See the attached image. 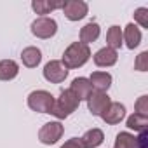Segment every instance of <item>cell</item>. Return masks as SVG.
Segmentation results:
<instances>
[{"mask_svg": "<svg viewBox=\"0 0 148 148\" xmlns=\"http://www.w3.org/2000/svg\"><path fill=\"white\" fill-rule=\"evenodd\" d=\"M63 2H49V0H33L32 2V9L40 14V18H44L45 14H51L56 9H61Z\"/></svg>", "mask_w": 148, "mask_h": 148, "instance_id": "obj_19", "label": "cell"}, {"mask_svg": "<svg viewBox=\"0 0 148 148\" xmlns=\"http://www.w3.org/2000/svg\"><path fill=\"white\" fill-rule=\"evenodd\" d=\"M30 30H32V33H33L37 38L47 40V38H52V37L58 33V23H56V19H52V18H47V16L40 18V16H38L37 19H33Z\"/></svg>", "mask_w": 148, "mask_h": 148, "instance_id": "obj_4", "label": "cell"}, {"mask_svg": "<svg viewBox=\"0 0 148 148\" xmlns=\"http://www.w3.org/2000/svg\"><path fill=\"white\" fill-rule=\"evenodd\" d=\"M122 38L125 42V47L127 49H136L139 44H141V30L134 25V23H129L124 30H122Z\"/></svg>", "mask_w": 148, "mask_h": 148, "instance_id": "obj_13", "label": "cell"}, {"mask_svg": "<svg viewBox=\"0 0 148 148\" xmlns=\"http://www.w3.org/2000/svg\"><path fill=\"white\" fill-rule=\"evenodd\" d=\"M89 82H91L94 91L108 92V89L112 87L113 77H112V73H108V71H92L91 77H89Z\"/></svg>", "mask_w": 148, "mask_h": 148, "instance_id": "obj_12", "label": "cell"}, {"mask_svg": "<svg viewBox=\"0 0 148 148\" xmlns=\"http://www.w3.org/2000/svg\"><path fill=\"white\" fill-rule=\"evenodd\" d=\"M21 61L26 68H37L42 61V51L35 45H30V47H25L21 51Z\"/></svg>", "mask_w": 148, "mask_h": 148, "instance_id": "obj_15", "label": "cell"}, {"mask_svg": "<svg viewBox=\"0 0 148 148\" xmlns=\"http://www.w3.org/2000/svg\"><path fill=\"white\" fill-rule=\"evenodd\" d=\"M64 132V125L59 120H52V122H45L40 129H38V141L42 145H54L61 139Z\"/></svg>", "mask_w": 148, "mask_h": 148, "instance_id": "obj_5", "label": "cell"}, {"mask_svg": "<svg viewBox=\"0 0 148 148\" xmlns=\"http://www.w3.org/2000/svg\"><path fill=\"white\" fill-rule=\"evenodd\" d=\"M101 119L108 124V125H117L125 119V106L119 101H112L110 106L105 110V113L101 115Z\"/></svg>", "mask_w": 148, "mask_h": 148, "instance_id": "obj_10", "label": "cell"}, {"mask_svg": "<svg viewBox=\"0 0 148 148\" xmlns=\"http://www.w3.org/2000/svg\"><path fill=\"white\" fill-rule=\"evenodd\" d=\"M136 143H138V148H148V132L143 131L136 136Z\"/></svg>", "mask_w": 148, "mask_h": 148, "instance_id": "obj_26", "label": "cell"}, {"mask_svg": "<svg viewBox=\"0 0 148 148\" xmlns=\"http://www.w3.org/2000/svg\"><path fill=\"white\" fill-rule=\"evenodd\" d=\"M125 125H127V129H131V131H134V132H143V131H146V127H148V117L132 113V115L127 117Z\"/></svg>", "mask_w": 148, "mask_h": 148, "instance_id": "obj_20", "label": "cell"}, {"mask_svg": "<svg viewBox=\"0 0 148 148\" xmlns=\"http://www.w3.org/2000/svg\"><path fill=\"white\" fill-rule=\"evenodd\" d=\"M79 105H80V101L75 98V94L70 89H63L59 92V96L54 98V106H52L51 115H54L58 120H64L79 108Z\"/></svg>", "mask_w": 148, "mask_h": 148, "instance_id": "obj_2", "label": "cell"}, {"mask_svg": "<svg viewBox=\"0 0 148 148\" xmlns=\"http://www.w3.org/2000/svg\"><path fill=\"white\" fill-rule=\"evenodd\" d=\"M124 45V38H122V28L113 25L108 28L106 32V47L113 49V51H119L120 47Z\"/></svg>", "mask_w": 148, "mask_h": 148, "instance_id": "obj_18", "label": "cell"}, {"mask_svg": "<svg viewBox=\"0 0 148 148\" xmlns=\"http://www.w3.org/2000/svg\"><path fill=\"white\" fill-rule=\"evenodd\" d=\"M91 56L92 54H91L89 45H86L82 42H73L64 49L63 58L59 61L63 63V66L66 70H77V68H82L91 59Z\"/></svg>", "mask_w": 148, "mask_h": 148, "instance_id": "obj_1", "label": "cell"}, {"mask_svg": "<svg viewBox=\"0 0 148 148\" xmlns=\"http://www.w3.org/2000/svg\"><path fill=\"white\" fill-rule=\"evenodd\" d=\"M70 91L75 94V98H77L79 101H87L94 89H92L89 79H86V77H77V79H73V80H71Z\"/></svg>", "mask_w": 148, "mask_h": 148, "instance_id": "obj_11", "label": "cell"}, {"mask_svg": "<svg viewBox=\"0 0 148 148\" xmlns=\"http://www.w3.org/2000/svg\"><path fill=\"white\" fill-rule=\"evenodd\" d=\"M99 35H101V26H99L98 23L91 21V23H87L86 26H82V28H80L79 38H80V42H82V44L89 45V44L96 42V40L99 38Z\"/></svg>", "mask_w": 148, "mask_h": 148, "instance_id": "obj_14", "label": "cell"}, {"mask_svg": "<svg viewBox=\"0 0 148 148\" xmlns=\"http://www.w3.org/2000/svg\"><path fill=\"white\" fill-rule=\"evenodd\" d=\"M134 110H136L134 113L143 115V117H148V96H146V94H143V96H139V98L136 99Z\"/></svg>", "mask_w": 148, "mask_h": 148, "instance_id": "obj_23", "label": "cell"}, {"mask_svg": "<svg viewBox=\"0 0 148 148\" xmlns=\"http://www.w3.org/2000/svg\"><path fill=\"white\" fill-rule=\"evenodd\" d=\"M134 70H138V71H146L148 70V51H143L136 56Z\"/></svg>", "mask_w": 148, "mask_h": 148, "instance_id": "obj_24", "label": "cell"}, {"mask_svg": "<svg viewBox=\"0 0 148 148\" xmlns=\"http://www.w3.org/2000/svg\"><path fill=\"white\" fill-rule=\"evenodd\" d=\"M28 108L32 112H37V113H49L52 112V106H54V96L49 92V91H44V89H37V91H32L28 94Z\"/></svg>", "mask_w": 148, "mask_h": 148, "instance_id": "obj_3", "label": "cell"}, {"mask_svg": "<svg viewBox=\"0 0 148 148\" xmlns=\"http://www.w3.org/2000/svg\"><path fill=\"white\" fill-rule=\"evenodd\" d=\"M19 73V64L14 59H2L0 61V80L9 82L14 80Z\"/></svg>", "mask_w": 148, "mask_h": 148, "instance_id": "obj_17", "label": "cell"}, {"mask_svg": "<svg viewBox=\"0 0 148 148\" xmlns=\"http://www.w3.org/2000/svg\"><path fill=\"white\" fill-rule=\"evenodd\" d=\"M112 99L108 96V92H101V91H92V94L87 99V110L91 115L94 117H101L105 113V110L110 106Z\"/></svg>", "mask_w": 148, "mask_h": 148, "instance_id": "obj_8", "label": "cell"}, {"mask_svg": "<svg viewBox=\"0 0 148 148\" xmlns=\"http://www.w3.org/2000/svg\"><path fill=\"white\" fill-rule=\"evenodd\" d=\"M113 148H138L136 136L131 134L129 131H122V132H119L117 138H115Z\"/></svg>", "mask_w": 148, "mask_h": 148, "instance_id": "obj_21", "label": "cell"}, {"mask_svg": "<svg viewBox=\"0 0 148 148\" xmlns=\"http://www.w3.org/2000/svg\"><path fill=\"white\" fill-rule=\"evenodd\" d=\"M59 148H86V146L82 145L80 138H70V139H66Z\"/></svg>", "mask_w": 148, "mask_h": 148, "instance_id": "obj_25", "label": "cell"}, {"mask_svg": "<svg viewBox=\"0 0 148 148\" xmlns=\"http://www.w3.org/2000/svg\"><path fill=\"white\" fill-rule=\"evenodd\" d=\"M42 71H44V79L51 84H61L68 77V70L63 66L59 59H51L49 63H45Z\"/></svg>", "mask_w": 148, "mask_h": 148, "instance_id": "obj_7", "label": "cell"}, {"mask_svg": "<svg viewBox=\"0 0 148 148\" xmlns=\"http://www.w3.org/2000/svg\"><path fill=\"white\" fill-rule=\"evenodd\" d=\"M80 141H82V145L86 148H98L105 141V132L101 129H98V127H92V129H89V131L84 132V136L80 138Z\"/></svg>", "mask_w": 148, "mask_h": 148, "instance_id": "obj_16", "label": "cell"}, {"mask_svg": "<svg viewBox=\"0 0 148 148\" xmlns=\"http://www.w3.org/2000/svg\"><path fill=\"white\" fill-rule=\"evenodd\" d=\"M134 21L141 26V28H148V9L146 7H138L134 11ZM136 25V26H138Z\"/></svg>", "mask_w": 148, "mask_h": 148, "instance_id": "obj_22", "label": "cell"}, {"mask_svg": "<svg viewBox=\"0 0 148 148\" xmlns=\"http://www.w3.org/2000/svg\"><path fill=\"white\" fill-rule=\"evenodd\" d=\"M92 61L99 68H110L119 61V52L110 47H101L99 51H96L92 54Z\"/></svg>", "mask_w": 148, "mask_h": 148, "instance_id": "obj_9", "label": "cell"}, {"mask_svg": "<svg viewBox=\"0 0 148 148\" xmlns=\"http://www.w3.org/2000/svg\"><path fill=\"white\" fill-rule=\"evenodd\" d=\"M61 11L68 21H80L87 16L89 5L84 0H66V2H63Z\"/></svg>", "mask_w": 148, "mask_h": 148, "instance_id": "obj_6", "label": "cell"}]
</instances>
